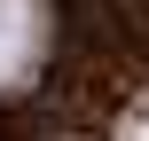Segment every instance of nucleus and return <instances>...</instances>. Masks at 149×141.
<instances>
[{
    "mask_svg": "<svg viewBox=\"0 0 149 141\" xmlns=\"http://www.w3.org/2000/svg\"><path fill=\"white\" fill-rule=\"evenodd\" d=\"M39 47H47V8L39 0H0V94L31 78Z\"/></svg>",
    "mask_w": 149,
    "mask_h": 141,
    "instance_id": "nucleus-1",
    "label": "nucleus"
}]
</instances>
